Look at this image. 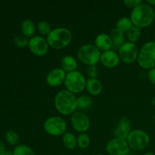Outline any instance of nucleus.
<instances>
[{
    "instance_id": "f257e3e1",
    "label": "nucleus",
    "mask_w": 155,
    "mask_h": 155,
    "mask_svg": "<svg viewBox=\"0 0 155 155\" xmlns=\"http://www.w3.org/2000/svg\"><path fill=\"white\" fill-rule=\"evenodd\" d=\"M130 18L133 25L139 28L149 27L155 18L154 8L148 3L142 2L132 10Z\"/></svg>"
},
{
    "instance_id": "f03ea898",
    "label": "nucleus",
    "mask_w": 155,
    "mask_h": 155,
    "mask_svg": "<svg viewBox=\"0 0 155 155\" xmlns=\"http://www.w3.org/2000/svg\"><path fill=\"white\" fill-rule=\"evenodd\" d=\"M77 98L75 94L63 89L58 92L54 98V104L58 113L63 115L73 114L77 109Z\"/></svg>"
},
{
    "instance_id": "7ed1b4c3",
    "label": "nucleus",
    "mask_w": 155,
    "mask_h": 155,
    "mask_svg": "<svg viewBox=\"0 0 155 155\" xmlns=\"http://www.w3.org/2000/svg\"><path fill=\"white\" fill-rule=\"evenodd\" d=\"M46 40L49 47L54 49H62L68 46L72 40V33L66 27H56L52 29L47 36Z\"/></svg>"
},
{
    "instance_id": "20e7f679",
    "label": "nucleus",
    "mask_w": 155,
    "mask_h": 155,
    "mask_svg": "<svg viewBox=\"0 0 155 155\" xmlns=\"http://www.w3.org/2000/svg\"><path fill=\"white\" fill-rule=\"evenodd\" d=\"M138 64L142 68L151 70L155 68V41H148L139 49Z\"/></svg>"
},
{
    "instance_id": "39448f33",
    "label": "nucleus",
    "mask_w": 155,
    "mask_h": 155,
    "mask_svg": "<svg viewBox=\"0 0 155 155\" xmlns=\"http://www.w3.org/2000/svg\"><path fill=\"white\" fill-rule=\"evenodd\" d=\"M101 52L95 44L86 43L82 45L77 51V57L87 66L96 65L101 59Z\"/></svg>"
},
{
    "instance_id": "423d86ee",
    "label": "nucleus",
    "mask_w": 155,
    "mask_h": 155,
    "mask_svg": "<svg viewBox=\"0 0 155 155\" xmlns=\"http://www.w3.org/2000/svg\"><path fill=\"white\" fill-rule=\"evenodd\" d=\"M64 85L69 92L74 94L80 93L86 89V77L80 71L77 70L72 72L67 73Z\"/></svg>"
},
{
    "instance_id": "0eeeda50",
    "label": "nucleus",
    "mask_w": 155,
    "mask_h": 155,
    "mask_svg": "<svg viewBox=\"0 0 155 155\" xmlns=\"http://www.w3.org/2000/svg\"><path fill=\"white\" fill-rule=\"evenodd\" d=\"M43 129L50 136H63L67 132V123L61 117L51 116L44 121Z\"/></svg>"
},
{
    "instance_id": "6e6552de",
    "label": "nucleus",
    "mask_w": 155,
    "mask_h": 155,
    "mask_svg": "<svg viewBox=\"0 0 155 155\" xmlns=\"http://www.w3.org/2000/svg\"><path fill=\"white\" fill-rule=\"evenodd\" d=\"M130 148L135 151H142L148 146L150 136L142 130H133L130 132L127 139Z\"/></svg>"
},
{
    "instance_id": "1a4fd4ad",
    "label": "nucleus",
    "mask_w": 155,
    "mask_h": 155,
    "mask_svg": "<svg viewBox=\"0 0 155 155\" xmlns=\"http://www.w3.org/2000/svg\"><path fill=\"white\" fill-rule=\"evenodd\" d=\"M139 48L136 43L125 42L118 49L120 58L124 63L131 64L137 60L139 55Z\"/></svg>"
},
{
    "instance_id": "9d476101",
    "label": "nucleus",
    "mask_w": 155,
    "mask_h": 155,
    "mask_svg": "<svg viewBox=\"0 0 155 155\" xmlns=\"http://www.w3.org/2000/svg\"><path fill=\"white\" fill-rule=\"evenodd\" d=\"M130 149L127 141L118 138L110 139L105 146L106 151L110 155H129Z\"/></svg>"
},
{
    "instance_id": "9b49d317",
    "label": "nucleus",
    "mask_w": 155,
    "mask_h": 155,
    "mask_svg": "<svg viewBox=\"0 0 155 155\" xmlns=\"http://www.w3.org/2000/svg\"><path fill=\"white\" fill-rule=\"evenodd\" d=\"M29 49L34 55L44 56L47 54L49 48V45L46 39L39 35H36L29 39Z\"/></svg>"
},
{
    "instance_id": "f8f14e48",
    "label": "nucleus",
    "mask_w": 155,
    "mask_h": 155,
    "mask_svg": "<svg viewBox=\"0 0 155 155\" xmlns=\"http://www.w3.org/2000/svg\"><path fill=\"white\" fill-rule=\"evenodd\" d=\"M71 123L73 128L80 133H86L90 127V119L81 110H76L71 115Z\"/></svg>"
},
{
    "instance_id": "ddd939ff",
    "label": "nucleus",
    "mask_w": 155,
    "mask_h": 155,
    "mask_svg": "<svg viewBox=\"0 0 155 155\" xmlns=\"http://www.w3.org/2000/svg\"><path fill=\"white\" fill-rule=\"evenodd\" d=\"M67 73L61 68L51 70L46 76V83L51 87H58L64 83Z\"/></svg>"
},
{
    "instance_id": "4468645a",
    "label": "nucleus",
    "mask_w": 155,
    "mask_h": 155,
    "mask_svg": "<svg viewBox=\"0 0 155 155\" xmlns=\"http://www.w3.org/2000/svg\"><path fill=\"white\" fill-rule=\"evenodd\" d=\"M132 131L131 121L127 117H123L120 119L119 123L114 130V138L127 140L129 134Z\"/></svg>"
},
{
    "instance_id": "2eb2a0df",
    "label": "nucleus",
    "mask_w": 155,
    "mask_h": 155,
    "mask_svg": "<svg viewBox=\"0 0 155 155\" xmlns=\"http://www.w3.org/2000/svg\"><path fill=\"white\" fill-rule=\"evenodd\" d=\"M100 61L106 68H114L119 64L120 58L114 50L110 49L101 53Z\"/></svg>"
},
{
    "instance_id": "dca6fc26",
    "label": "nucleus",
    "mask_w": 155,
    "mask_h": 155,
    "mask_svg": "<svg viewBox=\"0 0 155 155\" xmlns=\"http://www.w3.org/2000/svg\"><path fill=\"white\" fill-rule=\"evenodd\" d=\"M95 45L101 51H106L113 48V42L110 35L105 33H99L95 39Z\"/></svg>"
},
{
    "instance_id": "f3484780",
    "label": "nucleus",
    "mask_w": 155,
    "mask_h": 155,
    "mask_svg": "<svg viewBox=\"0 0 155 155\" xmlns=\"http://www.w3.org/2000/svg\"><path fill=\"white\" fill-rule=\"evenodd\" d=\"M86 90L90 95H98L103 89L101 82L97 78H89L86 80Z\"/></svg>"
},
{
    "instance_id": "a211bd4d",
    "label": "nucleus",
    "mask_w": 155,
    "mask_h": 155,
    "mask_svg": "<svg viewBox=\"0 0 155 155\" xmlns=\"http://www.w3.org/2000/svg\"><path fill=\"white\" fill-rule=\"evenodd\" d=\"M36 27L33 21L30 19H25L21 24V31L23 36L27 38H31L35 36Z\"/></svg>"
},
{
    "instance_id": "6ab92c4d",
    "label": "nucleus",
    "mask_w": 155,
    "mask_h": 155,
    "mask_svg": "<svg viewBox=\"0 0 155 155\" xmlns=\"http://www.w3.org/2000/svg\"><path fill=\"white\" fill-rule=\"evenodd\" d=\"M61 66L65 72H72L77 68V61L73 56L67 54L62 57L61 60Z\"/></svg>"
},
{
    "instance_id": "aec40b11",
    "label": "nucleus",
    "mask_w": 155,
    "mask_h": 155,
    "mask_svg": "<svg viewBox=\"0 0 155 155\" xmlns=\"http://www.w3.org/2000/svg\"><path fill=\"white\" fill-rule=\"evenodd\" d=\"M109 35H110L112 42H113V48L119 49L120 47L125 42L124 33H123L121 30H120L117 27L112 29Z\"/></svg>"
},
{
    "instance_id": "412c9836",
    "label": "nucleus",
    "mask_w": 155,
    "mask_h": 155,
    "mask_svg": "<svg viewBox=\"0 0 155 155\" xmlns=\"http://www.w3.org/2000/svg\"><path fill=\"white\" fill-rule=\"evenodd\" d=\"M62 142L65 148L73 150L77 146V138L71 132H66L62 136Z\"/></svg>"
},
{
    "instance_id": "4be33fe9",
    "label": "nucleus",
    "mask_w": 155,
    "mask_h": 155,
    "mask_svg": "<svg viewBox=\"0 0 155 155\" xmlns=\"http://www.w3.org/2000/svg\"><path fill=\"white\" fill-rule=\"evenodd\" d=\"M77 108L80 110H86L92 107L93 104V100L89 95H80L77 98Z\"/></svg>"
},
{
    "instance_id": "5701e85b",
    "label": "nucleus",
    "mask_w": 155,
    "mask_h": 155,
    "mask_svg": "<svg viewBox=\"0 0 155 155\" xmlns=\"http://www.w3.org/2000/svg\"><path fill=\"white\" fill-rule=\"evenodd\" d=\"M133 26V22H132L130 18L128 17H123V18H120L116 24V27L119 29L120 30L123 32V33H127L130 28Z\"/></svg>"
},
{
    "instance_id": "b1692460",
    "label": "nucleus",
    "mask_w": 155,
    "mask_h": 155,
    "mask_svg": "<svg viewBox=\"0 0 155 155\" xmlns=\"http://www.w3.org/2000/svg\"><path fill=\"white\" fill-rule=\"evenodd\" d=\"M141 35H142L141 28L134 25L127 32V36L129 42H133V43H135V42L139 40Z\"/></svg>"
},
{
    "instance_id": "393cba45",
    "label": "nucleus",
    "mask_w": 155,
    "mask_h": 155,
    "mask_svg": "<svg viewBox=\"0 0 155 155\" xmlns=\"http://www.w3.org/2000/svg\"><path fill=\"white\" fill-rule=\"evenodd\" d=\"M13 155H36V153L28 145H18L14 148Z\"/></svg>"
},
{
    "instance_id": "a878e982",
    "label": "nucleus",
    "mask_w": 155,
    "mask_h": 155,
    "mask_svg": "<svg viewBox=\"0 0 155 155\" xmlns=\"http://www.w3.org/2000/svg\"><path fill=\"white\" fill-rule=\"evenodd\" d=\"M90 137L86 133H80L77 137V145L81 149H86L90 145Z\"/></svg>"
},
{
    "instance_id": "bb28decb",
    "label": "nucleus",
    "mask_w": 155,
    "mask_h": 155,
    "mask_svg": "<svg viewBox=\"0 0 155 155\" xmlns=\"http://www.w3.org/2000/svg\"><path fill=\"white\" fill-rule=\"evenodd\" d=\"M36 29L39 31V33L42 36H48L50 32L51 31V30H52L49 23L45 21H39L37 25H36Z\"/></svg>"
},
{
    "instance_id": "cd10ccee",
    "label": "nucleus",
    "mask_w": 155,
    "mask_h": 155,
    "mask_svg": "<svg viewBox=\"0 0 155 155\" xmlns=\"http://www.w3.org/2000/svg\"><path fill=\"white\" fill-rule=\"evenodd\" d=\"M5 139L7 142L12 145H16L19 142V136L16 132L12 131V130L8 131L6 133Z\"/></svg>"
},
{
    "instance_id": "c85d7f7f",
    "label": "nucleus",
    "mask_w": 155,
    "mask_h": 155,
    "mask_svg": "<svg viewBox=\"0 0 155 155\" xmlns=\"http://www.w3.org/2000/svg\"><path fill=\"white\" fill-rule=\"evenodd\" d=\"M29 39L23 35H18L14 39V44L18 48H24L28 46Z\"/></svg>"
},
{
    "instance_id": "c756f323",
    "label": "nucleus",
    "mask_w": 155,
    "mask_h": 155,
    "mask_svg": "<svg viewBox=\"0 0 155 155\" xmlns=\"http://www.w3.org/2000/svg\"><path fill=\"white\" fill-rule=\"evenodd\" d=\"M86 73L89 78H97L98 76V68L96 65H89L86 68Z\"/></svg>"
},
{
    "instance_id": "7c9ffc66",
    "label": "nucleus",
    "mask_w": 155,
    "mask_h": 155,
    "mask_svg": "<svg viewBox=\"0 0 155 155\" xmlns=\"http://www.w3.org/2000/svg\"><path fill=\"white\" fill-rule=\"evenodd\" d=\"M142 3V0H124V4L126 6H127L129 8H132L133 9L134 8L137 7L138 5H139Z\"/></svg>"
},
{
    "instance_id": "2f4dec72",
    "label": "nucleus",
    "mask_w": 155,
    "mask_h": 155,
    "mask_svg": "<svg viewBox=\"0 0 155 155\" xmlns=\"http://www.w3.org/2000/svg\"><path fill=\"white\" fill-rule=\"evenodd\" d=\"M148 79L151 83L155 85V68L148 71Z\"/></svg>"
},
{
    "instance_id": "473e14b6",
    "label": "nucleus",
    "mask_w": 155,
    "mask_h": 155,
    "mask_svg": "<svg viewBox=\"0 0 155 155\" xmlns=\"http://www.w3.org/2000/svg\"><path fill=\"white\" fill-rule=\"evenodd\" d=\"M5 151V146L2 142H0V155H2Z\"/></svg>"
},
{
    "instance_id": "72a5a7b5",
    "label": "nucleus",
    "mask_w": 155,
    "mask_h": 155,
    "mask_svg": "<svg viewBox=\"0 0 155 155\" xmlns=\"http://www.w3.org/2000/svg\"><path fill=\"white\" fill-rule=\"evenodd\" d=\"M147 2L151 6H155V0H148Z\"/></svg>"
},
{
    "instance_id": "f704fd0d",
    "label": "nucleus",
    "mask_w": 155,
    "mask_h": 155,
    "mask_svg": "<svg viewBox=\"0 0 155 155\" xmlns=\"http://www.w3.org/2000/svg\"><path fill=\"white\" fill-rule=\"evenodd\" d=\"M2 155H13V151H5V152L3 153Z\"/></svg>"
},
{
    "instance_id": "c9c22d12",
    "label": "nucleus",
    "mask_w": 155,
    "mask_h": 155,
    "mask_svg": "<svg viewBox=\"0 0 155 155\" xmlns=\"http://www.w3.org/2000/svg\"><path fill=\"white\" fill-rule=\"evenodd\" d=\"M151 103H152L153 105L155 106V96L152 98V101H151Z\"/></svg>"
},
{
    "instance_id": "e433bc0d",
    "label": "nucleus",
    "mask_w": 155,
    "mask_h": 155,
    "mask_svg": "<svg viewBox=\"0 0 155 155\" xmlns=\"http://www.w3.org/2000/svg\"><path fill=\"white\" fill-rule=\"evenodd\" d=\"M143 155H155V154H153V153H151V152H147V153H145V154H144Z\"/></svg>"
},
{
    "instance_id": "4c0bfd02",
    "label": "nucleus",
    "mask_w": 155,
    "mask_h": 155,
    "mask_svg": "<svg viewBox=\"0 0 155 155\" xmlns=\"http://www.w3.org/2000/svg\"><path fill=\"white\" fill-rule=\"evenodd\" d=\"M96 155H105V154H96Z\"/></svg>"
},
{
    "instance_id": "58836bf2",
    "label": "nucleus",
    "mask_w": 155,
    "mask_h": 155,
    "mask_svg": "<svg viewBox=\"0 0 155 155\" xmlns=\"http://www.w3.org/2000/svg\"><path fill=\"white\" fill-rule=\"evenodd\" d=\"M154 122H155V114H154Z\"/></svg>"
},
{
    "instance_id": "ea45409f",
    "label": "nucleus",
    "mask_w": 155,
    "mask_h": 155,
    "mask_svg": "<svg viewBox=\"0 0 155 155\" xmlns=\"http://www.w3.org/2000/svg\"><path fill=\"white\" fill-rule=\"evenodd\" d=\"M154 39H155V30H154ZM155 41V40H154Z\"/></svg>"
},
{
    "instance_id": "a19ab883",
    "label": "nucleus",
    "mask_w": 155,
    "mask_h": 155,
    "mask_svg": "<svg viewBox=\"0 0 155 155\" xmlns=\"http://www.w3.org/2000/svg\"><path fill=\"white\" fill-rule=\"evenodd\" d=\"M76 155H83V154H76Z\"/></svg>"
},
{
    "instance_id": "79ce46f5",
    "label": "nucleus",
    "mask_w": 155,
    "mask_h": 155,
    "mask_svg": "<svg viewBox=\"0 0 155 155\" xmlns=\"http://www.w3.org/2000/svg\"><path fill=\"white\" fill-rule=\"evenodd\" d=\"M154 14H155V8L154 9Z\"/></svg>"
}]
</instances>
